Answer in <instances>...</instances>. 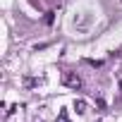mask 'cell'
<instances>
[{
	"label": "cell",
	"instance_id": "cell-1",
	"mask_svg": "<svg viewBox=\"0 0 122 122\" xmlns=\"http://www.w3.org/2000/svg\"><path fill=\"white\" fill-rule=\"evenodd\" d=\"M62 84L70 86V89H81V79H79L74 72H65V74H62Z\"/></svg>",
	"mask_w": 122,
	"mask_h": 122
},
{
	"label": "cell",
	"instance_id": "cell-2",
	"mask_svg": "<svg viewBox=\"0 0 122 122\" xmlns=\"http://www.w3.org/2000/svg\"><path fill=\"white\" fill-rule=\"evenodd\" d=\"M74 110H77V112H84V110H86V103H84V101H77V103H74Z\"/></svg>",
	"mask_w": 122,
	"mask_h": 122
},
{
	"label": "cell",
	"instance_id": "cell-3",
	"mask_svg": "<svg viewBox=\"0 0 122 122\" xmlns=\"http://www.w3.org/2000/svg\"><path fill=\"white\" fill-rule=\"evenodd\" d=\"M53 19H55V12H46V24H53Z\"/></svg>",
	"mask_w": 122,
	"mask_h": 122
},
{
	"label": "cell",
	"instance_id": "cell-4",
	"mask_svg": "<svg viewBox=\"0 0 122 122\" xmlns=\"http://www.w3.org/2000/svg\"><path fill=\"white\" fill-rule=\"evenodd\" d=\"M60 122H70V120H67V112H65V110L60 112Z\"/></svg>",
	"mask_w": 122,
	"mask_h": 122
}]
</instances>
